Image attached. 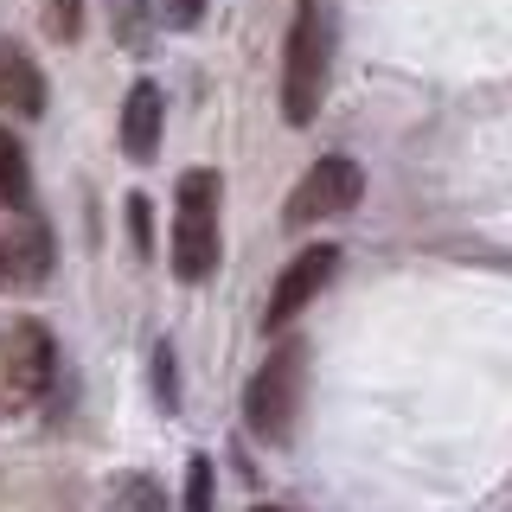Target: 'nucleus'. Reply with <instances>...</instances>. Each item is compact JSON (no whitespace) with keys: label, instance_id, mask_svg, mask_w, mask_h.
I'll return each mask as SVG.
<instances>
[{"label":"nucleus","instance_id":"f257e3e1","mask_svg":"<svg viewBox=\"0 0 512 512\" xmlns=\"http://www.w3.org/2000/svg\"><path fill=\"white\" fill-rule=\"evenodd\" d=\"M327 64H333V20L320 0H301L295 26H288V45H282V122L288 128H308L320 116Z\"/></svg>","mask_w":512,"mask_h":512},{"label":"nucleus","instance_id":"f03ea898","mask_svg":"<svg viewBox=\"0 0 512 512\" xmlns=\"http://www.w3.org/2000/svg\"><path fill=\"white\" fill-rule=\"evenodd\" d=\"M218 269V173L192 167L173 199V276L205 282Z\"/></svg>","mask_w":512,"mask_h":512},{"label":"nucleus","instance_id":"7ed1b4c3","mask_svg":"<svg viewBox=\"0 0 512 512\" xmlns=\"http://www.w3.org/2000/svg\"><path fill=\"white\" fill-rule=\"evenodd\" d=\"M301 384H308V346L282 340L263 359V372L250 378V391H244V416H250V429L263 442L288 436V423H295V410H301Z\"/></svg>","mask_w":512,"mask_h":512},{"label":"nucleus","instance_id":"20e7f679","mask_svg":"<svg viewBox=\"0 0 512 512\" xmlns=\"http://www.w3.org/2000/svg\"><path fill=\"white\" fill-rule=\"evenodd\" d=\"M52 340H45L39 320H13V327H0V423H13V416H26L32 404L45 397V384H52Z\"/></svg>","mask_w":512,"mask_h":512},{"label":"nucleus","instance_id":"39448f33","mask_svg":"<svg viewBox=\"0 0 512 512\" xmlns=\"http://www.w3.org/2000/svg\"><path fill=\"white\" fill-rule=\"evenodd\" d=\"M359 199H365L359 160L327 154V160H314V167L295 180V192H288V205H282V224H288V231H301V224H314V218H340V212H352Z\"/></svg>","mask_w":512,"mask_h":512},{"label":"nucleus","instance_id":"423d86ee","mask_svg":"<svg viewBox=\"0 0 512 512\" xmlns=\"http://www.w3.org/2000/svg\"><path fill=\"white\" fill-rule=\"evenodd\" d=\"M333 269H340V250L333 244H314L301 250L295 263L276 276V288H269V308H263V327H288V320H301L314 308V295L333 282Z\"/></svg>","mask_w":512,"mask_h":512},{"label":"nucleus","instance_id":"0eeeda50","mask_svg":"<svg viewBox=\"0 0 512 512\" xmlns=\"http://www.w3.org/2000/svg\"><path fill=\"white\" fill-rule=\"evenodd\" d=\"M0 244H7V269H13V282H20V288H39L45 282V269H52V237H45V224L32 218V212L13 218V231L0 237Z\"/></svg>","mask_w":512,"mask_h":512},{"label":"nucleus","instance_id":"6e6552de","mask_svg":"<svg viewBox=\"0 0 512 512\" xmlns=\"http://www.w3.org/2000/svg\"><path fill=\"white\" fill-rule=\"evenodd\" d=\"M122 154L154 160L160 154V84H135L122 103Z\"/></svg>","mask_w":512,"mask_h":512},{"label":"nucleus","instance_id":"1a4fd4ad","mask_svg":"<svg viewBox=\"0 0 512 512\" xmlns=\"http://www.w3.org/2000/svg\"><path fill=\"white\" fill-rule=\"evenodd\" d=\"M0 109L7 116H39L45 109V77L20 45H0Z\"/></svg>","mask_w":512,"mask_h":512},{"label":"nucleus","instance_id":"9d476101","mask_svg":"<svg viewBox=\"0 0 512 512\" xmlns=\"http://www.w3.org/2000/svg\"><path fill=\"white\" fill-rule=\"evenodd\" d=\"M0 205H7V212H32L26 148H20V135H7V128H0Z\"/></svg>","mask_w":512,"mask_h":512},{"label":"nucleus","instance_id":"9b49d317","mask_svg":"<svg viewBox=\"0 0 512 512\" xmlns=\"http://www.w3.org/2000/svg\"><path fill=\"white\" fill-rule=\"evenodd\" d=\"M45 32L71 45L77 32H84V0H45Z\"/></svg>","mask_w":512,"mask_h":512},{"label":"nucleus","instance_id":"f8f14e48","mask_svg":"<svg viewBox=\"0 0 512 512\" xmlns=\"http://www.w3.org/2000/svg\"><path fill=\"white\" fill-rule=\"evenodd\" d=\"M186 512H212V461L205 455H192L186 468Z\"/></svg>","mask_w":512,"mask_h":512},{"label":"nucleus","instance_id":"ddd939ff","mask_svg":"<svg viewBox=\"0 0 512 512\" xmlns=\"http://www.w3.org/2000/svg\"><path fill=\"white\" fill-rule=\"evenodd\" d=\"M116 512H167L160 506V493H154V480H122V493H116Z\"/></svg>","mask_w":512,"mask_h":512},{"label":"nucleus","instance_id":"4468645a","mask_svg":"<svg viewBox=\"0 0 512 512\" xmlns=\"http://www.w3.org/2000/svg\"><path fill=\"white\" fill-rule=\"evenodd\" d=\"M160 13H167V26H180V32H192L205 20V0H160Z\"/></svg>","mask_w":512,"mask_h":512},{"label":"nucleus","instance_id":"2eb2a0df","mask_svg":"<svg viewBox=\"0 0 512 512\" xmlns=\"http://www.w3.org/2000/svg\"><path fill=\"white\" fill-rule=\"evenodd\" d=\"M128 218H135V244L148 250V199H128Z\"/></svg>","mask_w":512,"mask_h":512},{"label":"nucleus","instance_id":"dca6fc26","mask_svg":"<svg viewBox=\"0 0 512 512\" xmlns=\"http://www.w3.org/2000/svg\"><path fill=\"white\" fill-rule=\"evenodd\" d=\"M13 282V269H7V244H0V288H7Z\"/></svg>","mask_w":512,"mask_h":512},{"label":"nucleus","instance_id":"f3484780","mask_svg":"<svg viewBox=\"0 0 512 512\" xmlns=\"http://www.w3.org/2000/svg\"><path fill=\"white\" fill-rule=\"evenodd\" d=\"M256 512H276V506H256Z\"/></svg>","mask_w":512,"mask_h":512}]
</instances>
